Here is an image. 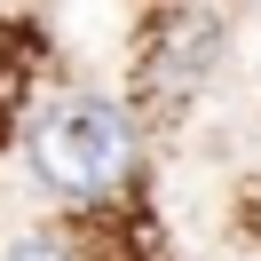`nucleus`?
I'll return each instance as SVG.
<instances>
[{
    "label": "nucleus",
    "mask_w": 261,
    "mask_h": 261,
    "mask_svg": "<svg viewBox=\"0 0 261 261\" xmlns=\"http://www.w3.org/2000/svg\"><path fill=\"white\" fill-rule=\"evenodd\" d=\"M32 174L56 198H111L135 174V119L111 95H71L32 127Z\"/></svg>",
    "instance_id": "nucleus-1"
},
{
    "label": "nucleus",
    "mask_w": 261,
    "mask_h": 261,
    "mask_svg": "<svg viewBox=\"0 0 261 261\" xmlns=\"http://www.w3.org/2000/svg\"><path fill=\"white\" fill-rule=\"evenodd\" d=\"M0 261H80V253H71L64 238H16V245H8Z\"/></svg>",
    "instance_id": "nucleus-2"
}]
</instances>
